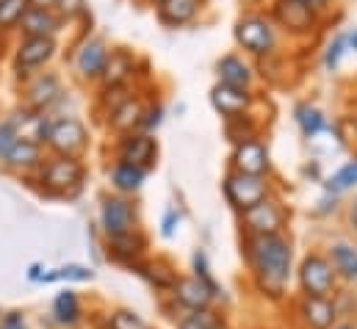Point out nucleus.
I'll list each match as a JSON object with an SVG mask.
<instances>
[{
  "label": "nucleus",
  "instance_id": "obj_1",
  "mask_svg": "<svg viewBox=\"0 0 357 329\" xmlns=\"http://www.w3.org/2000/svg\"><path fill=\"white\" fill-rule=\"evenodd\" d=\"M241 254L255 288L268 299H282L294 277V244L288 236H244Z\"/></svg>",
  "mask_w": 357,
  "mask_h": 329
},
{
  "label": "nucleus",
  "instance_id": "obj_2",
  "mask_svg": "<svg viewBox=\"0 0 357 329\" xmlns=\"http://www.w3.org/2000/svg\"><path fill=\"white\" fill-rule=\"evenodd\" d=\"M25 180L31 185L39 183V194H45V197L75 199L86 183V164H84V158L47 155L45 164L36 169V174H28Z\"/></svg>",
  "mask_w": 357,
  "mask_h": 329
},
{
  "label": "nucleus",
  "instance_id": "obj_3",
  "mask_svg": "<svg viewBox=\"0 0 357 329\" xmlns=\"http://www.w3.org/2000/svg\"><path fill=\"white\" fill-rule=\"evenodd\" d=\"M233 39L236 45L255 56V59H266L277 53V25L271 22L266 11H244L238 20H236V28H233Z\"/></svg>",
  "mask_w": 357,
  "mask_h": 329
},
{
  "label": "nucleus",
  "instance_id": "obj_4",
  "mask_svg": "<svg viewBox=\"0 0 357 329\" xmlns=\"http://www.w3.org/2000/svg\"><path fill=\"white\" fill-rule=\"evenodd\" d=\"M291 222V211L280 197H266L264 202L252 205L250 211L238 213V224L244 236H285V227Z\"/></svg>",
  "mask_w": 357,
  "mask_h": 329
},
{
  "label": "nucleus",
  "instance_id": "obj_5",
  "mask_svg": "<svg viewBox=\"0 0 357 329\" xmlns=\"http://www.w3.org/2000/svg\"><path fill=\"white\" fill-rule=\"evenodd\" d=\"M222 194L227 199V205L236 213L250 211L252 205L264 202L266 197H271V180L268 177H258V174H241V171H230L222 180Z\"/></svg>",
  "mask_w": 357,
  "mask_h": 329
},
{
  "label": "nucleus",
  "instance_id": "obj_6",
  "mask_svg": "<svg viewBox=\"0 0 357 329\" xmlns=\"http://www.w3.org/2000/svg\"><path fill=\"white\" fill-rule=\"evenodd\" d=\"M296 282L302 296H333L338 291V274L327 254L307 252L296 268Z\"/></svg>",
  "mask_w": 357,
  "mask_h": 329
},
{
  "label": "nucleus",
  "instance_id": "obj_7",
  "mask_svg": "<svg viewBox=\"0 0 357 329\" xmlns=\"http://www.w3.org/2000/svg\"><path fill=\"white\" fill-rule=\"evenodd\" d=\"M45 150L50 155H70V158H84L89 150V128L78 116H59L50 125Z\"/></svg>",
  "mask_w": 357,
  "mask_h": 329
},
{
  "label": "nucleus",
  "instance_id": "obj_8",
  "mask_svg": "<svg viewBox=\"0 0 357 329\" xmlns=\"http://www.w3.org/2000/svg\"><path fill=\"white\" fill-rule=\"evenodd\" d=\"M100 230H102L105 238L142 230L139 205L130 197H122V194L102 197V202H100Z\"/></svg>",
  "mask_w": 357,
  "mask_h": 329
},
{
  "label": "nucleus",
  "instance_id": "obj_9",
  "mask_svg": "<svg viewBox=\"0 0 357 329\" xmlns=\"http://www.w3.org/2000/svg\"><path fill=\"white\" fill-rule=\"evenodd\" d=\"M268 17L277 28H282L294 39H307L321 28V17L294 0H271Z\"/></svg>",
  "mask_w": 357,
  "mask_h": 329
},
{
  "label": "nucleus",
  "instance_id": "obj_10",
  "mask_svg": "<svg viewBox=\"0 0 357 329\" xmlns=\"http://www.w3.org/2000/svg\"><path fill=\"white\" fill-rule=\"evenodd\" d=\"M59 53V42L47 36H22L14 47V75L17 81H28L36 70L47 67Z\"/></svg>",
  "mask_w": 357,
  "mask_h": 329
},
{
  "label": "nucleus",
  "instance_id": "obj_11",
  "mask_svg": "<svg viewBox=\"0 0 357 329\" xmlns=\"http://www.w3.org/2000/svg\"><path fill=\"white\" fill-rule=\"evenodd\" d=\"M64 97V81L59 72H33L28 81L22 83L20 102L28 111H42L50 114V108Z\"/></svg>",
  "mask_w": 357,
  "mask_h": 329
},
{
  "label": "nucleus",
  "instance_id": "obj_12",
  "mask_svg": "<svg viewBox=\"0 0 357 329\" xmlns=\"http://www.w3.org/2000/svg\"><path fill=\"white\" fill-rule=\"evenodd\" d=\"M114 161L133 164L150 174L158 164V141H155V136L153 133H142V130L119 136L116 144H114Z\"/></svg>",
  "mask_w": 357,
  "mask_h": 329
},
{
  "label": "nucleus",
  "instance_id": "obj_13",
  "mask_svg": "<svg viewBox=\"0 0 357 329\" xmlns=\"http://www.w3.org/2000/svg\"><path fill=\"white\" fill-rule=\"evenodd\" d=\"M338 302L333 296H299L296 321L302 329H333L338 324Z\"/></svg>",
  "mask_w": 357,
  "mask_h": 329
},
{
  "label": "nucleus",
  "instance_id": "obj_14",
  "mask_svg": "<svg viewBox=\"0 0 357 329\" xmlns=\"http://www.w3.org/2000/svg\"><path fill=\"white\" fill-rule=\"evenodd\" d=\"M230 171H241V174H258L268 177L271 174V153L264 139H252L244 144H236L230 153Z\"/></svg>",
  "mask_w": 357,
  "mask_h": 329
},
{
  "label": "nucleus",
  "instance_id": "obj_15",
  "mask_svg": "<svg viewBox=\"0 0 357 329\" xmlns=\"http://www.w3.org/2000/svg\"><path fill=\"white\" fill-rule=\"evenodd\" d=\"M108 53H111V47H108V42H105L102 36H86V39L78 45L75 59H73L78 78L86 83L100 81L102 67H105V61H108Z\"/></svg>",
  "mask_w": 357,
  "mask_h": 329
},
{
  "label": "nucleus",
  "instance_id": "obj_16",
  "mask_svg": "<svg viewBox=\"0 0 357 329\" xmlns=\"http://www.w3.org/2000/svg\"><path fill=\"white\" fill-rule=\"evenodd\" d=\"M150 249V241L142 230H133V233H125V236H114V238H105V257L122 268H133L136 263L144 260Z\"/></svg>",
  "mask_w": 357,
  "mask_h": 329
},
{
  "label": "nucleus",
  "instance_id": "obj_17",
  "mask_svg": "<svg viewBox=\"0 0 357 329\" xmlns=\"http://www.w3.org/2000/svg\"><path fill=\"white\" fill-rule=\"evenodd\" d=\"M172 305H175V316H178V307L180 313H185V310H205V307H211L213 302H216V296L191 274V277H178V282L172 285V291L169 293H164ZM172 316V319H175Z\"/></svg>",
  "mask_w": 357,
  "mask_h": 329
},
{
  "label": "nucleus",
  "instance_id": "obj_18",
  "mask_svg": "<svg viewBox=\"0 0 357 329\" xmlns=\"http://www.w3.org/2000/svg\"><path fill=\"white\" fill-rule=\"evenodd\" d=\"M255 102H258V94L252 89H236V86H225V83H216L211 89V105L222 119L250 114Z\"/></svg>",
  "mask_w": 357,
  "mask_h": 329
},
{
  "label": "nucleus",
  "instance_id": "obj_19",
  "mask_svg": "<svg viewBox=\"0 0 357 329\" xmlns=\"http://www.w3.org/2000/svg\"><path fill=\"white\" fill-rule=\"evenodd\" d=\"M139 56L128 47H111L108 53V61L102 67V75H100V86H130L139 75Z\"/></svg>",
  "mask_w": 357,
  "mask_h": 329
},
{
  "label": "nucleus",
  "instance_id": "obj_20",
  "mask_svg": "<svg viewBox=\"0 0 357 329\" xmlns=\"http://www.w3.org/2000/svg\"><path fill=\"white\" fill-rule=\"evenodd\" d=\"M45 158H47V150L42 144L28 141V139H17L0 169L20 174V177H28V174H36V169L45 164Z\"/></svg>",
  "mask_w": 357,
  "mask_h": 329
},
{
  "label": "nucleus",
  "instance_id": "obj_21",
  "mask_svg": "<svg viewBox=\"0 0 357 329\" xmlns=\"http://www.w3.org/2000/svg\"><path fill=\"white\" fill-rule=\"evenodd\" d=\"M50 324L59 329H78L81 324H86L84 302L73 288H64L56 293L53 307H50Z\"/></svg>",
  "mask_w": 357,
  "mask_h": 329
},
{
  "label": "nucleus",
  "instance_id": "obj_22",
  "mask_svg": "<svg viewBox=\"0 0 357 329\" xmlns=\"http://www.w3.org/2000/svg\"><path fill=\"white\" fill-rule=\"evenodd\" d=\"M61 28H64V20L56 8H31V6L17 25L22 36H47V39H56Z\"/></svg>",
  "mask_w": 357,
  "mask_h": 329
},
{
  "label": "nucleus",
  "instance_id": "obj_23",
  "mask_svg": "<svg viewBox=\"0 0 357 329\" xmlns=\"http://www.w3.org/2000/svg\"><path fill=\"white\" fill-rule=\"evenodd\" d=\"M216 83H225V86H236V89H252V83L258 78L255 67L238 56V53H225L219 61H216Z\"/></svg>",
  "mask_w": 357,
  "mask_h": 329
},
{
  "label": "nucleus",
  "instance_id": "obj_24",
  "mask_svg": "<svg viewBox=\"0 0 357 329\" xmlns=\"http://www.w3.org/2000/svg\"><path fill=\"white\" fill-rule=\"evenodd\" d=\"M144 108H147V100L142 94H133L128 102H122L108 119H105V128L119 139V136H128V133H136L142 130V116H144Z\"/></svg>",
  "mask_w": 357,
  "mask_h": 329
},
{
  "label": "nucleus",
  "instance_id": "obj_25",
  "mask_svg": "<svg viewBox=\"0 0 357 329\" xmlns=\"http://www.w3.org/2000/svg\"><path fill=\"white\" fill-rule=\"evenodd\" d=\"M11 119H14V128H17V136L20 139H28V141H36L45 147L47 141V133H50V125H53V116L50 114H42V111H28V108H17L11 111Z\"/></svg>",
  "mask_w": 357,
  "mask_h": 329
},
{
  "label": "nucleus",
  "instance_id": "obj_26",
  "mask_svg": "<svg viewBox=\"0 0 357 329\" xmlns=\"http://www.w3.org/2000/svg\"><path fill=\"white\" fill-rule=\"evenodd\" d=\"M136 277H142L150 288H155L158 293H169L172 291V285L178 282V271H175V266L172 263H167L164 257H155V260H142V263H136L133 268H130Z\"/></svg>",
  "mask_w": 357,
  "mask_h": 329
},
{
  "label": "nucleus",
  "instance_id": "obj_27",
  "mask_svg": "<svg viewBox=\"0 0 357 329\" xmlns=\"http://www.w3.org/2000/svg\"><path fill=\"white\" fill-rule=\"evenodd\" d=\"M202 8V0H164L155 8V17L164 28H183L188 25Z\"/></svg>",
  "mask_w": 357,
  "mask_h": 329
},
{
  "label": "nucleus",
  "instance_id": "obj_28",
  "mask_svg": "<svg viewBox=\"0 0 357 329\" xmlns=\"http://www.w3.org/2000/svg\"><path fill=\"white\" fill-rule=\"evenodd\" d=\"M144 180H147V171L144 169H139V166L133 164H125V161H114L111 169H108V183L122 197H133L144 185Z\"/></svg>",
  "mask_w": 357,
  "mask_h": 329
},
{
  "label": "nucleus",
  "instance_id": "obj_29",
  "mask_svg": "<svg viewBox=\"0 0 357 329\" xmlns=\"http://www.w3.org/2000/svg\"><path fill=\"white\" fill-rule=\"evenodd\" d=\"M94 329H153L136 310L128 307H114L105 313H91L89 316Z\"/></svg>",
  "mask_w": 357,
  "mask_h": 329
},
{
  "label": "nucleus",
  "instance_id": "obj_30",
  "mask_svg": "<svg viewBox=\"0 0 357 329\" xmlns=\"http://www.w3.org/2000/svg\"><path fill=\"white\" fill-rule=\"evenodd\" d=\"M327 260L333 263L338 280L357 282V247L349 241H335L327 247Z\"/></svg>",
  "mask_w": 357,
  "mask_h": 329
},
{
  "label": "nucleus",
  "instance_id": "obj_31",
  "mask_svg": "<svg viewBox=\"0 0 357 329\" xmlns=\"http://www.w3.org/2000/svg\"><path fill=\"white\" fill-rule=\"evenodd\" d=\"M222 133H225V139L236 147V144L261 139V122L252 116V111H250V114H238V116L222 119Z\"/></svg>",
  "mask_w": 357,
  "mask_h": 329
},
{
  "label": "nucleus",
  "instance_id": "obj_32",
  "mask_svg": "<svg viewBox=\"0 0 357 329\" xmlns=\"http://www.w3.org/2000/svg\"><path fill=\"white\" fill-rule=\"evenodd\" d=\"M294 116H296V125H299V130H302V136H305L307 141L316 139L319 133H324V130L330 128L324 111L316 108L313 102H299L296 111H294Z\"/></svg>",
  "mask_w": 357,
  "mask_h": 329
},
{
  "label": "nucleus",
  "instance_id": "obj_33",
  "mask_svg": "<svg viewBox=\"0 0 357 329\" xmlns=\"http://www.w3.org/2000/svg\"><path fill=\"white\" fill-rule=\"evenodd\" d=\"M225 324V316L213 307H205V310H185L175 319V327L178 329H219Z\"/></svg>",
  "mask_w": 357,
  "mask_h": 329
},
{
  "label": "nucleus",
  "instance_id": "obj_34",
  "mask_svg": "<svg viewBox=\"0 0 357 329\" xmlns=\"http://www.w3.org/2000/svg\"><path fill=\"white\" fill-rule=\"evenodd\" d=\"M133 94H136L133 86H100V91H97V111L105 114V119H108V116H111L122 102H128Z\"/></svg>",
  "mask_w": 357,
  "mask_h": 329
},
{
  "label": "nucleus",
  "instance_id": "obj_35",
  "mask_svg": "<svg viewBox=\"0 0 357 329\" xmlns=\"http://www.w3.org/2000/svg\"><path fill=\"white\" fill-rule=\"evenodd\" d=\"M91 282L94 280V271L86 266H78V263H67L61 268H53V271H45L42 274V282Z\"/></svg>",
  "mask_w": 357,
  "mask_h": 329
},
{
  "label": "nucleus",
  "instance_id": "obj_36",
  "mask_svg": "<svg viewBox=\"0 0 357 329\" xmlns=\"http://www.w3.org/2000/svg\"><path fill=\"white\" fill-rule=\"evenodd\" d=\"M355 185H357V158L347 161L338 171H333V177L324 183L327 194H335V197L344 194V191H349V188H355Z\"/></svg>",
  "mask_w": 357,
  "mask_h": 329
},
{
  "label": "nucleus",
  "instance_id": "obj_37",
  "mask_svg": "<svg viewBox=\"0 0 357 329\" xmlns=\"http://www.w3.org/2000/svg\"><path fill=\"white\" fill-rule=\"evenodd\" d=\"M191 271H194V277H197V280H199V282H202V285H205V288H208V291H211L216 299L225 293V291L219 288L216 277L211 274V266H208V254H205L202 249H197V252L191 254Z\"/></svg>",
  "mask_w": 357,
  "mask_h": 329
},
{
  "label": "nucleus",
  "instance_id": "obj_38",
  "mask_svg": "<svg viewBox=\"0 0 357 329\" xmlns=\"http://www.w3.org/2000/svg\"><path fill=\"white\" fill-rule=\"evenodd\" d=\"M25 11H28V0H0V33L6 36L8 31H14Z\"/></svg>",
  "mask_w": 357,
  "mask_h": 329
},
{
  "label": "nucleus",
  "instance_id": "obj_39",
  "mask_svg": "<svg viewBox=\"0 0 357 329\" xmlns=\"http://www.w3.org/2000/svg\"><path fill=\"white\" fill-rule=\"evenodd\" d=\"M347 47H349V39H347L344 33H335V36H333V42H330V45H327V50H324V67H327L330 72H335V70H338L341 56L347 53Z\"/></svg>",
  "mask_w": 357,
  "mask_h": 329
},
{
  "label": "nucleus",
  "instance_id": "obj_40",
  "mask_svg": "<svg viewBox=\"0 0 357 329\" xmlns=\"http://www.w3.org/2000/svg\"><path fill=\"white\" fill-rule=\"evenodd\" d=\"M20 136H17V128H14V119H11V114L8 116H3L0 119V166L6 161V155H8V150L14 147V141H17Z\"/></svg>",
  "mask_w": 357,
  "mask_h": 329
},
{
  "label": "nucleus",
  "instance_id": "obj_41",
  "mask_svg": "<svg viewBox=\"0 0 357 329\" xmlns=\"http://www.w3.org/2000/svg\"><path fill=\"white\" fill-rule=\"evenodd\" d=\"M161 122H164V105H161V102H147L144 116H142V133H153V130H158Z\"/></svg>",
  "mask_w": 357,
  "mask_h": 329
},
{
  "label": "nucleus",
  "instance_id": "obj_42",
  "mask_svg": "<svg viewBox=\"0 0 357 329\" xmlns=\"http://www.w3.org/2000/svg\"><path fill=\"white\" fill-rule=\"evenodd\" d=\"M86 0H59L56 3V11L61 14V20L64 22H70V20H75V17H84L86 14Z\"/></svg>",
  "mask_w": 357,
  "mask_h": 329
},
{
  "label": "nucleus",
  "instance_id": "obj_43",
  "mask_svg": "<svg viewBox=\"0 0 357 329\" xmlns=\"http://www.w3.org/2000/svg\"><path fill=\"white\" fill-rule=\"evenodd\" d=\"M0 329H28V319L22 310H6L0 313Z\"/></svg>",
  "mask_w": 357,
  "mask_h": 329
},
{
  "label": "nucleus",
  "instance_id": "obj_44",
  "mask_svg": "<svg viewBox=\"0 0 357 329\" xmlns=\"http://www.w3.org/2000/svg\"><path fill=\"white\" fill-rule=\"evenodd\" d=\"M178 224H180V211L178 208H167V213L161 219V236L164 238H172L178 233Z\"/></svg>",
  "mask_w": 357,
  "mask_h": 329
},
{
  "label": "nucleus",
  "instance_id": "obj_45",
  "mask_svg": "<svg viewBox=\"0 0 357 329\" xmlns=\"http://www.w3.org/2000/svg\"><path fill=\"white\" fill-rule=\"evenodd\" d=\"M294 3H299V6H305V8H310V11H316L319 17H324V14L333 8V0H294Z\"/></svg>",
  "mask_w": 357,
  "mask_h": 329
},
{
  "label": "nucleus",
  "instance_id": "obj_46",
  "mask_svg": "<svg viewBox=\"0 0 357 329\" xmlns=\"http://www.w3.org/2000/svg\"><path fill=\"white\" fill-rule=\"evenodd\" d=\"M42 274H45V268H42L39 263H31V266H28V274H25V277H28L31 282H42Z\"/></svg>",
  "mask_w": 357,
  "mask_h": 329
},
{
  "label": "nucleus",
  "instance_id": "obj_47",
  "mask_svg": "<svg viewBox=\"0 0 357 329\" xmlns=\"http://www.w3.org/2000/svg\"><path fill=\"white\" fill-rule=\"evenodd\" d=\"M59 0H28L31 8H56Z\"/></svg>",
  "mask_w": 357,
  "mask_h": 329
},
{
  "label": "nucleus",
  "instance_id": "obj_48",
  "mask_svg": "<svg viewBox=\"0 0 357 329\" xmlns=\"http://www.w3.org/2000/svg\"><path fill=\"white\" fill-rule=\"evenodd\" d=\"M349 224H352V230L357 233V199L352 202V208H349Z\"/></svg>",
  "mask_w": 357,
  "mask_h": 329
},
{
  "label": "nucleus",
  "instance_id": "obj_49",
  "mask_svg": "<svg viewBox=\"0 0 357 329\" xmlns=\"http://www.w3.org/2000/svg\"><path fill=\"white\" fill-rule=\"evenodd\" d=\"M333 329H357V324H355V321H338Z\"/></svg>",
  "mask_w": 357,
  "mask_h": 329
},
{
  "label": "nucleus",
  "instance_id": "obj_50",
  "mask_svg": "<svg viewBox=\"0 0 357 329\" xmlns=\"http://www.w3.org/2000/svg\"><path fill=\"white\" fill-rule=\"evenodd\" d=\"M349 47H355V50H357V31L352 33V36H349Z\"/></svg>",
  "mask_w": 357,
  "mask_h": 329
},
{
  "label": "nucleus",
  "instance_id": "obj_51",
  "mask_svg": "<svg viewBox=\"0 0 357 329\" xmlns=\"http://www.w3.org/2000/svg\"><path fill=\"white\" fill-rule=\"evenodd\" d=\"M147 3H150V6H153V8H158V6H161V3H164V0H147Z\"/></svg>",
  "mask_w": 357,
  "mask_h": 329
},
{
  "label": "nucleus",
  "instance_id": "obj_52",
  "mask_svg": "<svg viewBox=\"0 0 357 329\" xmlns=\"http://www.w3.org/2000/svg\"><path fill=\"white\" fill-rule=\"evenodd\" d=\"M352 125H355V133H357V114L352 116Z\"/></svg>",
  "mask_w": 357,
  "mask_h": 329
},
{
  "label": "nucleus",
  "instance_id": "obj_53",
  "mask_svg": "<svg viewBox=\"0 0 357 329\" xmlns=\"http://www.w3.org/2000/svg\"><path fill=\"white\" fill-rule=\"evenodd\" d=\"M219 329H230V327H227V321H225V324H222V327H219Z\"/></svg>",
  "mask_w": 357,
  "mask_h": 329
}]
</instances>
